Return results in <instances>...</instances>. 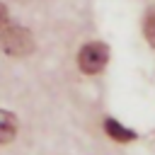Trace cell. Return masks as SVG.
Masks as SVG:
<instances>
[{
    "label": "cell",
    "instance_id": "cell-1",
    "mask_svg": "<svg viewBox=\"0 0 155 155\" xmlns=\"http://www.w3.org/2000/svg\"><path fill=\"white\" fill-rule=\"evenodd\" d=\"M0 48L10 56H27L34 48V39H31L29 29L5 24L2 31H0Z\"/></svg>",
    "mask_w": 155,
    "mask_h": 155
},
{
    "label": "cell",
    "instance_id": "cell-2",
    "mask_svg": "<svg viewBox=\"0 0 155 155\" xmlns=\"http://www.w3.org/2000/svg\"><path fill=\"white\" fill-rule=\"evenodd\" d=\"M107 58H109L107 46H104V44H99V41H94V44H87V46H82V48H80L78 65H80V70H82V73L94 75V73H99V70L107 65Z\"/></svg>",
    "mask_w": 155,
    "mask_h": 155
},
{
    "label": "cell",
    "instance_id": "cell-3",
    "mask_svg": "<svg viewBox=\"0 0 155 155\" xmlns=\"http://www.w3.org/2000/svg\"><path fill=\"white\" fill-rule=\"evenodd\" d=\"M17 136V119L15 114L0 109V143H10Z\"/></svg>",
    "mask_w": 155,
    "mask_h": 155
},
{
    "label": "cell",
    "instance_id": "cell-4",
    "mask_svg": "<svg viewBox=\"0 0 155 155\" xmlns=\"http://www.w3.org/2000/svg\"><path fill=\"white\" fill-rule=\"evenodd\" d=\"M104 131H107V136H109V138L121 140V143H126V140H133V138H136V133H133L131 128H124V126H119V124H116V121H111V119H107V121H104Z\"/></svg>",
    "mask_w": 155,
    "mask_h": 155
},
{
    "label": "cell",
    "instance_id": "cell-5",
    "mask_svg": "<svg viewBox=\"0 0 155 155\" xmlns=\"http://www.w3.org/2000/svg\"><path fill=\"white\" fill-rule=\"evenodd\" d=\"M143 31H145V39L150 41V46H155V7L145 15V22H143Z\"/></svg>",
    "mask_w": 155,
    "mask_h": 155
},
{
    "label": "cell",
    "instance_id": "cell-6",
    "mask_svg": "<svg viewBox=\"0 0 155 155\" xmlns=\"http://www.w3.org/2000/svg\"><path fill=\"white\" fill-rule=\"evenodd\" d=\"M5 24H7V7L0 2V29H2Z\"/></svg>",
    "mask_w": 155,
    "mask_h": 155
}]
</instances>
